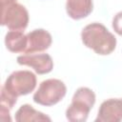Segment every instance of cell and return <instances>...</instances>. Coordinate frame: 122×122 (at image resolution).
Segmentation results:
<instances>
[{"label":"cell","instance_id":"obj_5","mask_svg":"<svg viewBox=\"0 0 122 122\" xmlns=\"http://www.w3.org/2000/svg\"><path fill=\"white\" fill-rule=\"evenodd\" d=\"M66 92L67 88L63 81L47 79L40 84L33 94V101L42 106H53L64 98Z\"/></svg>","mask_w":122,"mask_h":122},{"label":"cell","instance_id":"obj_6","mask_svg":"<svg viewBox=\"0 0 122 122\" xmlns=\"http://www.w3.org/2000/svg\"><path fill=\"white\" fill-rule=\"evenodd\" d=\"M17 63L19 65L31 67L38 74L49 73L53 68V61L48 53L20 55L17 57Z\"/></svg>","mask_w":122,"mask_h":122},{"label":"cell","instance_id":"obj_2","mask_svg":"<svg viewBox=\"0 0 122 122\" xmlns=\"http://www.w3.org/2000/svg\"><path fill=\"white\" fill-rule=\"evenodd\" d=\"M81 39L87 48L92 49L100 55L112 53L116 47L115 36L100 23L87 25L82 30Z\"/></svg>","mask_w":122,"mask_h":122},{"label":"cell","instance_id":"obj_9","mask_svg":"<svg viewBox=\"0 0 122 122\" xmlns=\"http://www.w3.org/2000/svg\"><path fill=\"white\" fill-rule=\"evenodd\" d=\"M92 9V0H67L66 3L67 13L74 20L87 17L91 14Z\"/></svg>","mask_w":122,"mask_h":122},{"label":"cell","instance_id":"obj_8","mask_svg":"<svg viewBox=\"0 0 122 122\" xmlns=\"http://www.w3.org/2000/svg\"><path fill=\"white\" fill-rule=\"evenodd\" d=\"M51 45V35L43 29L34 30L27 34L25 53H33L46 51Z\"/></svg>","mask_w":122,"mask_h":122},{"label":"cell","instance_id":"obj_3","mask_svg":"<svg viewBox=\"0 0 122 122\" xmlns=\"http://www.w3.org/2000/svg\"><path fill=\"white\" fill-rule=\"evenodd\" d=\"M95 103V94L92 90L81 87L73 94L71 105L66 111V117L71 122H84L87 120L92 108Z\"/></svg>","mask_w":122,"mask_h":122},{"label":"cell","instance_id":"obj_11","mask_svg":"<svg viewBox=\"0 0 122 122\" xmlns=\"http://www.w3.org/2000/svg\"><path fill=\"white\" fill-rule=\"evenodd\" d=\"M15 120L17 122H25V121H51V119L44 114L43 112H40L36 110H34L30 105L25 104L22 105L17 112H15Z\"/></svg>","mask_w":122,"mask_h":122},{"label":"cell","instance_id":"obj_7","mask_svg":"<svg viewBox=\"0 0 122 122\" xmlns=\"http://www.w3.org/2000/svg\"><path fill=\"white\" fill-rule=\"evenodd\" d=\"M122 120V98H111L99 108L96 122H118Z\"/></svg>","mask_w":122,"mask_h":122},{"label":"cell","instance_id":"obj_12","mask_svg":"<svg viewBox=\"0 0 122 122\" xmlns=\"http://www.w3.org/2000/svg\"><path fill=\"white\" fill-rule=\"evenodd\" d=\"M112 29L114 31L122 36V11L116 13V15L112 19Z\"/></svg>","mask_w":122,"mask_h":122},{"label":"cell","instance_id":"obj_1","mask_svg":"<svg viewBox=\"0 0 122 122\" xmlns=\"http://www.w3.org/2000/svg\"><path fill=\"white\" fill-rule=\"evenodd\" d=\"M35 87L36 76L30 71H16L10 74L1 90L0 120L10 122V112L16 104L18 96L30 93Z\"/></svg>","mask_w":122,"mask_h":122},{"label":"cell","instance_id":"obj_10","mask_svg":"<svg viewBox=\"0 0 122 122\" xmlns=\"http://www.w3.org/2000/svg\"><path fill=\"white\" fill-rule=\"evenodd\" d=\"M5 45L11 52H24L27 47V35L20 30H10L5 36Z\"/></svg>","mask_w":122,"mask_h":122},{"label":"cell","instance_id":"obj_4","mask_svg":"<svg viewBox=\"0 0 122 122\" xmlns=\"http://www.w3.org/2000/svg\"><path fill=\"white\" fill-rule=\"evenodd\" d=\"M29 23L27 9L17 0H1V25L10 30L24 31Z\"/></svg>","mask_w":122,"mask_h":122}]
</instances>
